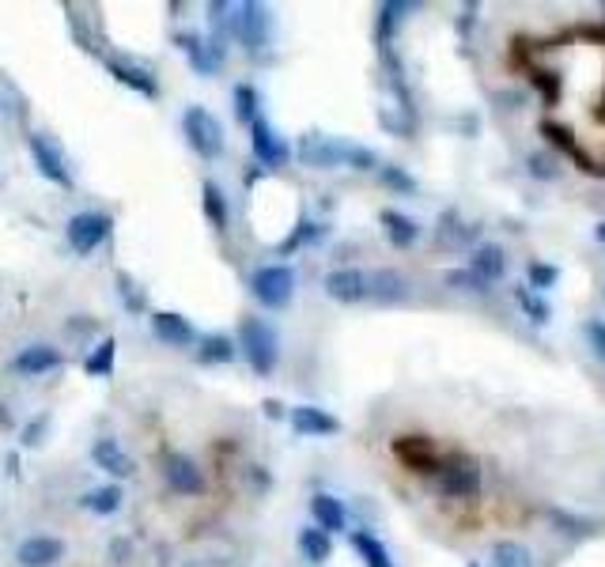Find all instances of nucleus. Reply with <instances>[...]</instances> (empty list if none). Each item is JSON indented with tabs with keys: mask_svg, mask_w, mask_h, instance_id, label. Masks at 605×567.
Listing matches in <instances>:
<instances>
[{
	"mask_svg": "<svg viewBox=\"0 0 605 567\" xmlns=\"http://www.w3.org/2000/svg\"><path fill=\"white\" fill-rule=\"evenodd\" d=\"M295 155L314 167V171H333V167H352V171H379V155L352 140H337L326 133H303L295 144Z\"/></svg>",
	"mask_w": 605,
	"mask_h": 567,
	"instance_id": "1",
	"label": "nucleus"
},
{
	"mask_svg": "<svg viewBox=\"0 0 605 567\" xmlns=\"http://www.w3.org/2000/svg\"><path fill=\"white\" fill-rule=\"evenodd\" d=\"M239 348L246 352V360H250V367H254L258 375H273V367H277L280 360V337L269 322L246 318L239 329Z\"/></svg>",
	"mask_w": 605,
	"mask_h": 567,
	"instance_id": "2",
	"label": "nucleus"
},
{
	"mask_svg": "<svg viewBox=\"0 0 605 567\" xmlns=\"http://www.w3.org/2000/svg\"><path fill=\"white\" fill-rule=\"evenodd\" d=\"M182 133L190 140V148L201 159H216L224 155V125L216 121V114H208L205 106H190L182 118Z\"/></svg>",
	"mask_w": 605,
	"mask_h": 567,
	"instance_id": "3",
	"label": "nucleus"
},
{
	"mask_svg": "<svg viewBox=\"0 0 605 567\" xmlns=\"http://www.w3.org/2000/svg\"><path fill=\"white\" fill-rule=\"evenodd\" d=\"M439 492L447 499H477L481 496V465L466 458V454H454L447 462H439Z\"/></svg>",
	"mask_w": 605,
	"mask_h": 567,
	"instance_id": "4",
	"label": "nucleus"
},
{
	"mask_svg": "<svg viewBox=\"0 0 605 567\" xmlns=\"http://www.w3.org/2000/svg\"><path fill=\"white\" fill-rule=\"evenodd\" d=\"M250 292H254L261 307L284 310L295 295V269H288V265H261L254 280H250Z\"/></svg>",
	"mask_w": 605,
	"mask_h": 567,
	"instance_id": "5",
	"label": "nucleus"
},
{
	"mask_svg": "<svg viewBox=\"0 0 605 567\" xmlns=\"http://www.w3.org/2000/svg\"><path fill=\"white\" fill-rule=\"evenodd\" d=\"M31 155H35L38 171L42 178H50L53 186H72V171H69V159L61 152V144L50 137V133H31Z\"/></svg>",
	"mask_w": 605,
	"mask_h": 567,
	"instance_id": "6",
	"label": "nucleus"
},
{
	"mask_svg": "<svg viewBox=\"0 0 605 567\" xmlns=\"http://www.w3.org/2000/svg\"><path fill=\"white\" fill-rule=\"evenodd\" d=\"M110 216H103V212H76L69 220V246L76 250V254H91V250H99L106 242V235H110Z\"/></svg>",
	"mask_w": 605,
	"mask_h": 567,
	"instance_id": "7",
	"label": "nucleus"
},
{
	"mask_svg": "<svg viewBox=\"0 0 605 567\" xmlns=\"http://www.w3.org/2000/svg\"><path fill=\"white\" fill-rule=\"evenodd\" d=\"M541 137L549 140L553 148H560V152L568 155V159H575V167L587 174H598V178H605V163H598L594 155L579 144V140L571 137V129H564V125H556V121H541Z\"/></svg>",
	"mask_w": 605,
	"mask_h": 567,
	"instance_id": "8",
	"label": "nucleus"
},
{
	"mask_svg": "<svg viewBox=\"0 0 605 567\" xmlns=\"http://www.w3.org/2000/svg\"><path fill=\"white\" fill-rule=\"evenodd\" d=\"M250 133H254V155H258L261 167H284L288 159H292V144L280 137L277 129L269 125L265 118H258L254 125H250Z\"/></svg>",
	"mask_w": 605,
	"mask_h": 567,
	"instance_id": "9",
	"label": "nucleus"
},
{
	"mask_svg": "<svg viewBox=\"0 0 605 567\" xmlns=\"http://www.w3.org/2000/svg\"><path fill=\"white\" fill-rule=\"evenodd\" d=\"M163 477H167V484H171L174 492H182V496L205 492V473H201V465L193 462L190 454H167V458H163Z\"/></svg>",
	"mask_w": 605,
	"mask_h": 567,
	"instance_id": "10",
	"label": "nucleus"
},
{
	"mask_svg": "<svg viewBox=\"0 0 605 567\" xmlns=\"http://www.w3.org/2000/svg\"><path fill=\"white\" fill-rule=\"evenodd\" d=\"M178 46L186 50L193 72L212 76V72L224 69V46H220L216 38H201V35H193V31H186V35H178Z\"/></svg>",
	"mask_w": 605,
	"mask_h": 567,
	"instance_id": "11",
	"label": "nucleus"
},
{
	"mask_svg": "<svg viewBox=\"0 0 605 567\" xmlns=\"http://www.w3.org/2000/svg\"><path fill=\"white\" fill-rule=\"evenodd\" d=\"M394 454L401 458V465H409L416 473H435L439 462H443L435 443L424 439V435H401V439H394Z\"/></svg>",
	"mask_w": 605,
	"mask_h": 567,
	"instance_id": "12",
	"label": "nucleus"
},
{
	"mask_svg": "<svg viewBox=\"0 0 605 567\" xmlns=\"http://www.w3.org/2000/svg\"><path fill=\"white\" fill-rule=\"evenodd\" d=\"M235 38L250 53H258L269 42V12H265V4H254V0L239 4V31H235Z\"/></svg>",
	"mask_w": 605,
	"mask_h": 567,
	"instance_id": "13",
	"label": "nucleus"
},
{
	"mask_svg": "<svg viewBox=\"0 0 605 567\" xmlns=\"http://www.w3.org/2000/svg\"><path fill=\"white\" fill-rule=\"evenodd\" d=\"M322 288H326L329 299H337V303H363L367 299V273L360 269H333V273L322 280Z\"/></svg>",
	"mask_w": 605,
	"mask_h": 567,
	"instance_id": "14",
	"label": "nucleus"
},
{
	"mask_svg": "<svg viewBox=\"0 0 605 567\" xmlns=\"http://www.w3.org/2000/svg\"><path fill=\"white\" fill-rule=\"evenodd\" d=\"M106 72H110L114 80H121L125 87L140 91L144 99H156V95H159V84H156V76H152V69H144V65H137V61H125V57H106Z\"/></svg>",
	"mask_w": 605,
	"mask_h": 567,
	"instance_id": "15",
	"label": "nucleus"
},
{
	"mask_svg": "<svg viewBox=\"0 0 605 567\" xmlns=\"http://www.w3.org/2000/svg\"><path fill=\"white\" fill-rule=\"evenodd\" d=\"M367 299H375L382 307H394L409 299V280L394 269H379V273H367Z\"/></svg>",
	"mask_w": 605,
	"mask_h": 567,
	"instance_id": "16",
	"label": "nucleus"
},
{
	"mask_svg": "<svg viewBox=\"0 0 605 567\" xmlns=\"http://www.w3.org/2000/svg\"><path fill=\"white\" fill-rule=\"evenodd\" d=\"M469 273L481 276L488 288H492L496 280H503V276H507V254H503L500 242H481V246H473V258H469Z\"/></svg>",
	"mask_w": 605,
	"mask_h": 567,
	"instance_id": "17",
	"label": "nucleus"
},
{
	"mask_svg": "<svg viewBox=\"0 0 605 567\" xmlns=\"http://www.w3.org/2000/svg\"><path fill=\"white\" fill-rule=\"evenodd\" d=\"M65 556V541L61 537H31L16 549V560L23 567H53Z\"/></svg>",
	"mask_w": 605,
	"mask_h": 567,
	"instance_id": "18",
	"label": "nucleus"
},
{
	"mask_svg": "<svg viewBox=\"0 0 605 567\" xmlns=\"http://www.w3.org/2000/svg\"><path fill=\"white\" fill-rule=\"evenodd\" d=\"M288 420H292V431H299V435H337L341 431V420L326 409H318V405H295Z\"/></svg>",
	"mask_w": 605,
	"mask_h": 567,
	"instance_id": "19",
	"label": "nucleus"
},
{
	"mask_svg": "<svg viewBox=\"0 0 605 567\" xmlns=\"http://www.w3.org/2000/svg\"><path fill=\"white\" fill-rule=\"evenodd\" d=\"M152 333H156V341L171 344V348H190V344L197 341L193 326L182 318V314H174V310H159V314H152Z\"/></svg>",
	"mask_w": 605,
	"mask_h": 567,
	"instance_id": "20",
	"label": "nucleus"
},
{
	"mask_svg": "<svg viewBox=\"0 0 605 567\" xmlns=\"http://www.w3.org/2000/svg\"><path fill=\"white\" fill-rule=\"evenodd\" d=\"M379 224H382V231H386V239H390L394 250H409V246L420 239V224H416L413 216L398 212V208H382Z\"/></svg>",
	"mask_w": 605,
	"mask_h": 567,
	"instance_id": "21",
	"label": "nucleus"
},
{
	"mask_svg": "<svg viewBox=\"0 0 605 567\" xmlns=\"http://www.w3.org/2000/svg\"><path fill=\"white\" fill-rule=\"evenodd\" d=\"M311 515H314V526L322 533H341L348 526L345 503L337 496H329V492H318V496L311 499Z\"/></svg>",
	"mask_w": 605,
	"mask_h": 567,
	"instance_id": "22",
	"label": "nucleus"
},
{
	"mask_svg": "<svg viewBox=\"0 0 605 567\" xmlns=\"http://www.w3.org/2000/svg\"><path fill=\"white\" fill-rule=\"evenodd\" d=\"M91 458H95L99 469H106V473H110V477H118V481L121 477H133V469H137L133 458L118 447V439H99L95 450H91Z\"/></svg>",
	"mask_w": 605,
	"mask_h": 567,
	"instance_id": "23",
	"label": "nucleus"
},
{
	"mask_svg": "<svg viewBox=\"0 0 605 567\" xmlns=\"http://www.w3.org/2000/svg\"><path fill=\"white\" fill-rule=\"evenodd\" d=\"M19 375H46L53 367H61V352L50 348V344H31V348H23L16 360H12Z\"/></svg>",
	"mask_w": 605,
	"mask_h": 567,
	"instance_id": "24",
	"label": "nucleus"
},
{
	"mask_svg": "<svg viewBox=\"0 0 605 567\" xmlns=\"http://www.w3.org/2000/svg\"><path fill=\"white\" fill-rule=\"evenodd\" d=\"M481 235V227L477 224H466L458 212H443L439 216V246H447V250H462L469 242H477Z\"/></svg>",
	"mask_w": 605,
	"mask_h": 567,
	"instance_id": "25",
	"label": "nucleus"
},
{
	"mask_svg": "<svg viewBox=\"0 0 605 567\" xmlns=\"http://www.w3.org/2000/svg\"><path fill=\"white\" fill-rule=\"evenodd\" d=\"M545 515H549V522L556 526V533H564V537H575V541H583V537H594V533H602V522H598V518L571 515V511H564V507H549Z\"/></svg>",
	"mask_w": 605,
	"mask_h": 567,
	"instance_id": "26",
	"label": "nucleus"
},
{
	"mask_svg": "<svg viewBox=\"0 0 605 567\" xmlns=\"http://www.w3.org/2000/svg\"><path fill=\"white\" fill-rule=\"evenodd\" d=\"M416 12V4H405V0H386L379 8V46L390 50V38L398 35V27L405 23V16Z\"/></svg>",
	"mask_w": 605,
	"mask_h": 567,
	"instance_id": "27",
	"label": "nucleus"
},
{
	"mask_svg": "<svg viewBox=\"0 0 605 567\" xmlns=\"http://www.w3.org/2000/svg\"><path fill=\"white\" fill-rule=\"evenodd\" d=\"M515 303H519L522 314H526L534 326H549V322H553V307H549V299H545V295H537L534 288L515 284Z\"/></svg>",
	"mask_w": 605,
	"mask_h": 567,
	"instance_id": "28",
	"label": "nucleus"
},
{
	"mask_svg": "<svg viewBox=\"0 0 605 567\" xmlns=\"http://www.w3.org/2000/svg\"><path fill=\"white\" fill-rule=\"evenodd\" d=\"M352 549L363 556V567H394L390 552H386V545H382L375 533L356 530V533H352Z\"/></svg>",
	"mask_w": 605,
	"mask_h": 567,
	"instance_id": "29",
	"label": "nucleus"
},
{
	"mask_svg": "<svg viewBox=\"0 0 605 567\" xmlns=\"http://www.w3.org/2000/svg\"><path fill=\"white\" fill-rule=\"evenodd\" d=\"M299 552H303L311 564H326L329 556H333V537L322 533L318 526H307V530L299 533Z\"/></svg>",
	"mask_w": 605,
	"mask_h": 567,
	"instance_id": "30",
	"label": "nucleus"
},
{
	"mask_svg": "<svg viewBox=\"0 0 605 567\" xmlns=\"http://www.w3.org/2000/svg\"><path fill=\"white\" fill-rule=\"evenodd\" d=\"M235 341L231 337H224V333H208V337H201V348H197V360L201 363H231L235 360Z\"/></svg>",
	"mask_w": 605,
	"mask_h": 567,
	"instance_id": "31",
	"label": "nucleus"
},
{
	"mask_svg": "<svg viewBox=\"0 0 605 567\" xmlns=\"http://www.w3.org/2000/svg\"><path fill=\"white\" fill-rule=\"evenodd\" d=\"M80 507H87L91 515H114L121 507V488L118 484H103V488L87 492V496L80 499Z\"/></svg>",
	"mask_w": 605,
	"mask_h": 567,
	"instance_id": "32",
	"label": "nucleus"
},
{
	"mask_svg": "<svg viewBox=\"0 0 605 567\" xmlns=\"http://www.w3.org/2000/svg\"><path fill=\"white\" fill-rule=\"evenodd\" d=\"M492 567H534V556L519 541H500L492 549Z\"/></svg>",
	"mask_w": 605,
	"mask_h": 567,
	"instance_id": "33",
	"label": "nucleus"
},
{
	"mask_svg": "<svg viewBox=\"0 0 605 567\" xmlns=\"http://www.w3.org/2000/svg\"><path fill=\"white\" fill-rule=\"evenodd\" d=\"M114 360H118V344H114V337H110V341L95 344V352L84 360V371L87 375H95V378H103V375L114 371Z\"/></svg>",
	"mask_w": 605,
	"mask_h": 567,
	"instance_id": "34",
	"label": "nucleus"
},
{
	"mask_svg": "<svg viewBox=\"0 0 605 567\" xmlns=\"http://www.w3.org/2000/svg\"><path fill=\"white\" fill-rule=\"evenodd\" d=\"M212 12V31H216V42H224L239 31V4H208Z\"/></svg>",
	"mask_w": 605,
	"mask_h": 567,
	"instance_id": "35",
	"label": "nucleus"
},
{
	"mask_svg": "<svg viewBox=\"0 0 605 567\" xmlns=\"http://www.w3.org/2000/svg\"><path fill=\"white\" fill-rule=\"evenodd\" d=\"M560 284V269H556L553 261H530V269H526V288H534L537 295H545L549 288Z\"/></svg>",
	"mask_w": 605,
	"mask_h": 567,
	"instance_id": "36",
	"label": "nucleus"
},
{
	"mask_svg": "<svg viewBox=\"0 0 605 567\" xmlns=\"http://www.w3.org/2000/svg\"><path fill=\"white\" fill-rule=\"evenodd\" d=\"M201 193H205V197H201V201H205V216L212 220V227H216V231H224V227H227L224 189L216 186V182H205V186H201Z\"/></svg>",
	"mask_w": 605,
	"mask_h": 567,
	"instance_id": "37",
	"label": "nucleus"
},
{
	"mask_svg": "<svg viewBox=\"0 0 605 567\" xmlns=\"http://www.w3.org/2000/svg\"><path fill=\"white\" fill-rule=\"evenodd\" d=\"M379 178L386 189L394 193H416V178L405 167H394V163H379Z\"/></svg>",
	"mask_w": 605,
	"mask_h": 567,
	"instance_id": "38",
	"label": "nucleus"
},
{
	"mask_svg": "<svg viewBox=\"0 0 605 567\" xmlns=\"http://www.w3.org/2000/svg\"><path fill=\"white\" fill-rule=\"evenodd\" d=\"M235 118L246 121V125H254L261 118L258 114V91L250 84H239L235 87Z\"/></svg>",
	"mask_w": 605,
	"mask_h": 567,
	"instance_id": "39",
	"label": "nucleus"
},
{
	"mask_svg": "<svg viewBox=\"0 0 605 567\" xmlns=\"http://www.w3.org/2000/svg\"><path fill=\"white\" fill-rule=\"evenodd\" d=\"M322 235H326V227L322 224H314V220H303V224L295 227L292 235H288V239L280 242V254H292L295 246H303V242H318L322 239Z\"/></svg>",
	"mask_w": 605,
	"mask_h": 567,
	"instance_id": "40",
	"label": "nucleus"
},
{
	"mask_svg": "<svg viewBox=\"0 0 605 567\" xmlns=\"http://www.w3.org/2000/svg\"><path fill=\"white\" fill-rule=\"evenodd\" d=\"M443 284H447V288H454V292H473V295L488 292V284H484L481 276L469 273V269H450V273L443 276Z\"/></svg>",
	"mask_w": 605,
	"mask_h": 567,
	"instance_id": "41",
	"label": "nucleus"
},
{
	"mask_svg": "<svg viewBox=\"0 0 605 567\" xmlns=\"http://www.w3.org/2000/svg\"><path fill=\"white\" fill-rule=\"evenodd\" d=\"M118 284H121L118 292H121V299H125V307H129V310H144V307H148V295L140 292L133 276H129V273H118Z\"/></svg>",
	"mask_w": 605,
	"mask_h": 567,
	"instance_id": "42",
	"label": "nucleus"
},
{
	"mask_svg": "<svg viewBox=\"0 0 605 567\" xmlns=\"http://www.w3.org/2000/svg\"><path fill=\"white\" fill-rule=\"evenodd\" d=\"M530 72H534V84L545 91V103L553 106L556 99H560V76H556V72H541V69H530Z\"/></svg>",
	"mask_w": 605,
	"mask_h": 567,
	"instance_id": "43",
	"label": "nucleus"
},
{
	"mask_svg": "<svg viewBox=\"0 0 605 567\" xmlns=\"http://www.w3.org/2000/svg\"><path fill=\"white\" fill-rule=\"evenodd\" d=\"M46 428H50V416H35L27 428L19 431V443H23V447H38L42 435H46Z\"/></svg>",
	"mask_w": 605,
	"mask_h": 567,
	"instance_id": "44",
	"label": "nucleus"
},
{
	"mask_svg": "<svg viewBox=\"0 0 605 567\" xmlns=\"http://www.w3.org/2000/svg\"><path fill=\"white\" fill-rule=\"evenodd\" d=\"M530 174H534V178H549V182H553L556 174H560V167H556L553 155L534 152V155H530Z\"/></svg>",
	"mask_w": 605,
	"mask_h": 567,
	"instance_id": "45",
	"label": "nucleus"
},
{
	"mask_svg": "<svg viewBox=\"0 0 605 567\" xmlns=\"http://www.w3.org/2000/svg\"><path fill=\"white\" fill-rule=\"evenodd\" d=\"M587 341H590V348H594V356L605 360V322L602 318H590L587 322Z\"/></svg>",
	"mask_w": 605,
	"mask_h": 567,
	"instance_id": "46",
	"label": "nucleus"
},
{
	"mask_svg": "<svg viewBox=\"0 0 605 567\" xmlns=\"http://www.w3.org/2000/svg\"><path fill=\"white\" fill-rule=\"evenodd\" d=\"M110 556H114V560H118V564H125V560H129V541H114V545H110Z\"/></svg>",
	"mask_w": 605,
	"mask_h": 567,
	"instance_id": "47",
	"label": "nucleus"
},
{
	"mask_svg": "<svg viewBox=\"0 0 605 567\" xmlns=\"http://www.w3.org/2000/svg\"><path fill=\"white\" fill-rule=\"evenodd\" d=\"M265 413L273 416V420H277L280 413H284V405H280V401H273V397H269V401H265Z\"/></svg>",
	"mask_w": 605,
	"mask_h": 567,
	"instance_id": "48",
	"label": "nucleus"
},
{
	"mask_svg": "<svg viewBox=\"0 0 605 567\" xmlns=\"http://www.w3.org/2000/svg\"><path fill=\"white\" fill-rule=\"evenodd\" d=\"M594 239H598V242H605V224H598V227H594Z\"/></svg>",
	"mask_w": 605,
	"mask_h": 567,
	"instance_id": "49",
	"label": "nucleus"
},
{
	"mask_svg": "<svg viewBox=\"0 0 605 567\" xmlns=\"http://www.w3.org/2000/svg\"><path fill=\"white\" fill-rule=\"evenodd\" d=\"M598 118H602V121H605V99H602V110H598Z\"/></svg>",
	"mask_w": 605,
	"mask_h": 567,
	"instance_id": "50",
	"label": "nucleus"
},
{
	"mask_svg": "<svg viewBox=\"0 0 605 567\" xmlns=\"http://www.w3.org/2000/svg\"><path fill=\"white\" fill-rule=\"evenodd\" d=\"M469 567H481V564H477V560H473V564H469Z\"/></svg>",
	"mask_w": 605,
	"mask_h": 567,
	"instance_id": "51",
	"label": "nucleus"
}]
</instances>
